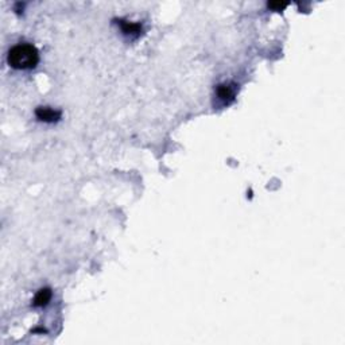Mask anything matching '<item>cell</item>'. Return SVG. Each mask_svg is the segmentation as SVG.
<instances>
[{
    "instance_id": "obj_1",
    "label": "cell",
    "mask_w": 345,
    "mask_h": 345,
    "mask_svg": "<svg viewBox=\"0 0 345 345\" xmlns=\"http://www.w3.org/2000/svg\"><path fill=\"white\" fill-rule=\"evenodd\" d=\"M39 61V53L37 47L28 43H19L8 51L7 62L8 65L18 70L33 69Z\"/></svg>"
},
{
    "instance_id": "obj_2",
    "label": "cell",
    "mask_w": 345,
    "mask_h": 345,
    "mask_svg": "<svg viewBox=\"0 0 345 345\" xmlns=\"http://www.w3.org/2000/svg\"><path fill=\"white\" fill-rule=\"evenodd\" d=\"M236 85L235 84H220L216 88V95L221 101H224L225 104L232 103L236 95Z\"/></svg>"
},
{
    "instance_id": "obj_3",
    "label": "cell",
    "mask_w": 345,
    "mask_h": 345,
    "mask_svg": "<svg viewBox=\"0 0 345 345\" xmlns=\"http://www.w3.org/2000/svg\"><path fill=\"white\" fill-rule=\"evenodd\" d=\"M35 115L38 117L41 122L45 123H54L58 122L61 119V112L56 111L53 108L49 107H39L35 109Z\"/></svg>"
},
{
    "instance_id": "obj_4",
    "label": "cell",
    "mask_w": 345,
    "mask_h": 345,
    "mask_svg": "<svg viewBox=\"0 0 345 345\" xmlns=\"http://www.w3.org/2000/svg\"><path fill=\"white\" fill-rule=\"evenodd\" d=\"M51 300V290L49 287H45V289H41L35 294L33 301V305L35 307H43L46 306Z\"/></svg>"
},
{
    "instance_id": "obj_5",
    "label": "cell",
    "mask_w": 345,
    "mask_h": 345,
    "mask_svg": "<svg viewBox=\"0 0 345 345\" xmlns=\"http://www.w3.org/2000/svg\"><path fill=\"white\" fill-rule=\"evenodd\" d=\"M120 24H122L123 31L126 34H138L140 30V24H136V23H129V22H124V21H120Z\"/></svg>"
},
{
    "instance_id": "obj_6",
    "label": "cell",
    "mask_w": 345,
    "mask_h": 345,
    "mask_svg": "<svg viewBox=\"0 0 345 345\" xmlns=\"http://www.w3.org/2000/svg\"><path fill=\"white\" fill-rule=\"evenodd\" d=\"M268 7L270 8H274V10H283L287 7V3H279V1H275V3H268Z\"/></svg>"
}]
</instances>
